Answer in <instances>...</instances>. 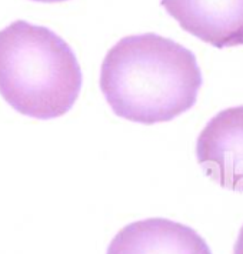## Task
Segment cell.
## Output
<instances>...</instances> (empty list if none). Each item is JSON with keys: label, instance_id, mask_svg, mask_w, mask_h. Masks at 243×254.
<instances>
[{"label": "cell", "instance_id": "obj_1", "mask_svg": "<svg viewBox=\"0 0 243 254\" xmlns=\"http://www.w3.org/2000/svg\"><path fill=\"white\" fill-rule=\"evenodd\" d=\"M202 81L196 56L155 33L120 39L100 70V89L116 116L140 125L170 122L192 109Z\"/></svg>", "mask_w": 243, "mask_h": 254}, {"label": "cell", "instance_id": "obj_2", "mask_svg": "<svg viewBox=\"0 0 243 254\" xmlns=\"http://www.w3.org/2000/svg\"><path fill=\"white\" fill-rule=\"evenodd\" d=\"M81 83L73 50L50 29L17 20L0 30V94L16 112L60 117L78 100Z\"/></svg>", "mask_w": 243, "mask_h": 254}, {"label": "cell", "instance_id": "obj_3", "mask_svg": "<svg viewBox=\"0 0 243 254\" xmlns=\"http://www.w3.org/2000/svg\"><path fill=\"white\" fill-rule=\"evenodd\" d=\"M196 157L209 179L243 193V106L222 110L209 120L197 137Z\"/></svg>", "mask_w": 243, "mask_h": 254}, {"label": "cell", "instance_id": "obj_4", "mask_svg": "<svg viewBox=\"0 0 243 254\" xmlns=\"http://www.w3.org/2000/svg\"><path fill=\"white\" fill-rule=\"evenodd\" d=\"M180 27L212 46H243V0H161Z\"/></svg>", "mask_w": 243, "mask_h": 254}, {"label": "cell", "instance_id": "obj_5", "mask_svg": "<svg viewBox=\"0 0 243 254\" xmlns=\"http://www.w3.org/2000/svg\"><path fill=\"white\" fill-rule=\"evenodd\" d=\"M107 254H212L206 242L185 224L167 219L139 220L125 226Z\"/></svg>", "mask_w": 243, "mask_h": 254}, {"label": "cell", "instance_id": "obj_6", "mask_svg": "<svg viewBox=\"0 0 243 254\" xmlns=\"http://www.w3.org/2000/svg\"><path fill=\"white\" fill-rule=\"evenodd\" d=\"M233 254H243V227L239 231V237L236 240V244H235V252Z\"/></svg>", "mask_w": 243, "mask_h": 254}, {"label": "cell", "instance_id": "obj_7", "mask_svg": "<svg viewBox=\"0 0 243 254\" xmlns=\"http://www.w3.org/2000/svg\"><path fill=\"white\" fill-rule=\"evenodd\" d=\"M33 1H42V3H59V1H66V0H33Z\"/></svg>", "mask_w": 243, "mask_h": 254}]
</instances>
